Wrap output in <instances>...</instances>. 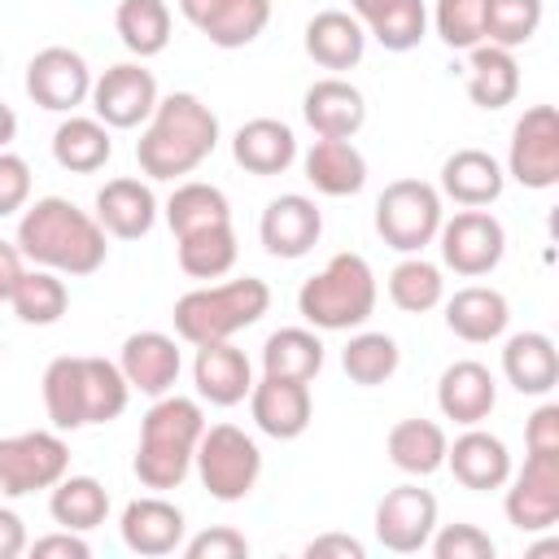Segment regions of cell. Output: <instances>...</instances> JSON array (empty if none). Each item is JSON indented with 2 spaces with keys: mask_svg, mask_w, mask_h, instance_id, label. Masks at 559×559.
Wrapping results in <instances>:
<instances>
[{
  "mask_svg": "<svg viewBox=\"0 0 559 559\" xmlns=\"http://www.w3.org/2000/svg\"><path fill=\"white\" fill-rule=\"evenodd\" d=\"M13 245L26 262L48 266L57 275H96L109 258L105 227L96 223V214L79 210L66 197H39L35 205H26Z\"/></svg>",
  "mask_w": 559,
  "mask_h": 559,
  "instance_id": "6da1fadb",
  "label": "cell"
},
{
  "mask_svg": "<svg viewBox=\"0 0 559 559\" xmlns=\"http://www.w3.org/2000/svg\"><path fill=\"white\" fill-rule=\"evenodd\" d=\"M214 148H218V114L192 92H170L157 96L148 127L135 140V162L148 179H179L192 175Z\"/></svg>",
  "mask_w": 559,
  "mask_h": 559,
  "instance_id": "7a4b0ae2",
  "label": "cell"
},
{
  "mask_svg": "<svg viewBox=\"0 0 559 559\" xmlns=\"http://www.w3.org/2000/svg\"><path fill=\"white\" fill-rule=\"evenodd\" d=\"M131 384L118 362L92 354H61L44 371V411L57 432L109 424L127 411Z\"/></svg>",
  "mask_w": 559,
  "mask_h": 559,
  "instance_id": "3957f363",
  "label": "cell"
},
{
  "mask_svg": "<svg viewBox=\"0 0 559 559\" xmlns=\"http://www.w3.org/2000/svg\"><path fill=\"white\" fill-rule=\"evenodd\" d=\"M201 432H205L201 402L179 397V393L153 397V406L140 419V441H135V459H131L135 480L153 493L179 489L192 472V454H197Z\"/></svg>",
  "mask_w": 559,
  "mask_h": 559,
  "instance_id": "277c9868",
  "label": "cell"
},
{
  "mask_svg": "<svg viewBox=\"0 0 559 559\" xmlns=\"http://www.w3.org/2000/svg\"><path fill=\"white\" fill-rule=\"evenodd\" d=\"M271 310V288L258 275H240L227 284H205L192 288L175 301V336L188 345H210V341H231L236 332L253 328Z\"/></svg>",
  "mask_w": 559,
  "mask_h": 559,
  "instance_id": "5b68a950",
  "label": "cell"
},
{
  "mask_svg": "<svg viewBox=\"0 0 559 559\" xmlns=\"http://www.w3.org/2000/svg\"><path fill=\"white\" fill-rule=\"evenodd\" d=\"M297 310L319 332L362 328L376 310V275L362 253H332L319 275H310L297 293Z\"/></svg>",
  "mask_w": 559,
  "mask_h": 559,
  "instance_id": "8992f818",
  "label": "cell"
},
{
  "mask_svg": "<svg viewBox=\"0 0 559 559\" xmlns=\"http://www.w3.org/2000/svg\"><path fill=\"white\" fill-rule=\"evenodd\" d=\"M192 467L201 476V485L210 489V498L218 502H245L262 476V450L258 441L236 428V424H214L201 432Z\"/></svg>",
  "mask_w": 559,
  "mask_h": 559,
  "instance_id": "52a82bcc",
  "label": "cell"
},
{
  "mask_svg": "<svg viewBox=\"0 0 559 559\" xmlns=\"http://www.w3.org/2000/svg\"><path fill=\"white\" fill-rule=\"evenodd\" d=\"M441 192L424 179H393L376 197V231L397 253H424L441 227Z\"/></svg>",
  "mask_w": 559,
  "mask_h": 559,
  "instance_id": "ba28073f",
  "label": "cell"
},
{
  "mask_svg": "<svg viewBox=\"0 0 559 559\" xmlns=\"http://www.w3.org/2000/svg\"><path fill=\"white\" fill-rule=\"evenodd\" d=\"M70 472V450L61 432H13L0 437V498H26L35 489H52Z\"/></svg>",
  "mask_w": 559,
  "mask_h": 559,
  "instance_id": "9c48e42d",
  "label": "cell"
},
{
  "mask_svg": "<svg viewBox=\"0 0 559 559\" xmlns=\"http://www.w3.org/2000/svg\"><path fill=\"white\" fill-rule=\"evenodd\" d=\"M437 245H441V262L454 271V275H467V280H480L489 275L502 253H507V231L502 223L489 214V210H459L454 218H441L437 227Z\"/></svg>",
  "mask_w": 559,
  "mask_h": 559,
  "instance_id": "30bf717a",
  "label": "cell"
},
{
  "mask_svg": "<svg viewBox=\"0 0 559 559\" xmlns=\"http://www.w3.org/2000/svg\"><path fill=\"white\" fill-rule=\"evenodd\" d=\"M507 175L533 192L559 183V114L555 105H533L511 127Z\"/></svg>",
  "mask_w": 559,
  "mask_h": 559,
  "instance_id": "8fae6325",
  "label": "cell"
},
{
  "mask_svg": "<svg viewBox=\"0 0 559 559\" xmlns=\"http://www.w3.org/2000/svg\"><path fill=\"white\" fill-rule=\"evenodd\" d=\"M507 520L520 533H542L559 520V450H528L524 467L507 476Z\"/></svg>",
  "mask_w": 559,
  "mask_h": 559,
  "instance_id": "7c38bea8",
  "label": "cell"
},
{
  "mask_svg": "<svg viewBox=\"0 0 559 559\" xmlns=\"http://www.w3.org/2000/svg\"><path fill=\"white\" fill-rule=\"evenodd\" d=\"M26 96L48 114H74L92 96V70L83 52L52 44L26 61Z\"/></svg>",
  "mask_w": 559,
  "mask_h": 559,
  "instance_id": "4fadbf2b",
  "label": "cell"
},
{
  "mask_svg": "<svg viewBox=\"0 0 559 559\" xmlns=\"http://www.w3.org/2000/svg\"><path fill=\"white\" fill-rule=\"evenodd\" d=\"M92 109L105 127L114 131H131L140 122H148L153 105H157V79L153 70H144L140 61H118L109 70H100L92 79Z\"/></svg>",
  "mask_w": 559,
  "mask_h": 559,
  "instance_id": "5bb4252c",
  "label": "cell"
},
{
  "mask_svg": "<svg viewBox=\"0 0 559 559\" xmlns=\"http://www.w3.org/2000/svg\"><path fill=\"white\" fill-rule=\"evenodd\" d=\"M437 528V498L419 485H397L376 502V542L393 555H415Z\"/></svg>",
  "mask_w": 559,
  "mask_h": 559,
  "instance_id": "9a60e30c",
  "label": "cell"
},
{
  "mask_svg": "<svg viewBox=\"0 0 559 559\" xmlns=\"http://www.w3.org/2000/svg\"><path fill=\"white\" fill-rule=\"evenodd\" d=\"M249 411H253V424L275 437V441H293L310 428V415H314V397H310V380H288V376H266L253 380L249 389Z\"/></svg>",
  "mask_w": 559,
  "mask_h": 559,
  "instance_id": "2e32d148",
  "label": "cell"
},
{
  "mask_svg": "<svg viewBox=\"0 0 559 559\" xmlns=\"http://www.w3.org/2000/svg\"><path fill=\"white\" fill-rule=\"evenodd\" d=\"M258 236H262V249L271 258H306L319 236H323V214L310 197L301 192H284L275 201H266L262 218H258Z\"/></svg>",
  "mask_w": 559,
  "mask_h": 559,
  "instance_id": "e0dca14e",
  "label": "cell"
},
{
  "mask_svg": "<svg viewBox=\"0 0 559 559\" xmlns=\"http://www.w3.org/2000/svg\"><path fill=\"white\" fill-rule=\"evenodd\" d=\"M179 13L214 48H245L266 31L271 0H179Z\"/></svg>",
  "mask_w": 559,
  "mask_h": 559,
  "instance_id": "ac0fdd59",
  "label": "cell"
},
{
  "mask_svg": "<svg viewBox=\"0 0 559 559\" xmlns=\"http://www.w3.org/2000/svg\"><path fill=\"white\" fill-rule=\"evenodd\" d=\"M118 528H122V546H127L131 555L157 559V555H175V550L183 546L188 520H183V511H179L175 502H166L162 493H144V498H131V502L122 507Z\"/></svg>",
  "mask_w": 559,
  "mask_h": 559,
  "instance_id": "d6986e66",
  "label": "cell"
},
{
  "mask_svg": "<svg viewBox=\"0 0 559 559\" xmlns=\"http://www.w3.org/2000/svg\"><path fill=\"white\" fill-rule=\"evenodd\" d=\"M118 367L127 376V384L144 397H162L175 389L179 371H183V358L175 349V336L166 332H131L122 341V354H118Z\"/></svg>",
  "mask_w": 559,
  "mask_h": 559,
  "instance_id": "ffe728a7",
  "label": "cell"
},
{
  "mask_svg": "<svg viewBox=\"0 0 559 559\" xmlns=\"http://www.w3.org/2000/svg\"><path fill=\"white\" fill-rule=\"evenodd\" d=\"M445 467L454 472V480L463 489L489 493V489H502L507 485V476H511V450H507L502 437H493L480 424H472L463 437H454V445H445Z\"/></svg>",
  "mask_w": 559,
  "mask_h": 559,
  "instance_id": "44dd1931",
  "label": "cell"
},
{
  "mask_svg": "<svg viewBox=\"0 0 559 559\" xmlns=\"http://www.w3.org/2000/svg\"><path fill=\"white\" fill-rule=\"evenodd\" d=\"M437 406H441L445 419H454L463 428L489 419V411L498 406V380H493V371L485 362H476V358L450 362L441 371V380H437Z\"/></svg>",
  "mask_w": 559,
  "mask_h": 559,
  "instance_id": "7402d4cb",
  "label": "cell"
},
{
  "mask_svg": "<svg viewBox=\"0 0 559 559\" xmlns=\"http://www.w3.org/2000/svg\"><path fill=\"white\" fill-rule=\"evenodd\" d=\"M301 114H306L314 135H323V140H354L358 127L367 122V100H362V92L354 83L332 74V79H319V83L306 87Z\"/></svg>",
  "mask_w": 559,
  "mask_h": 559,
  "instance_id": "603a6c76",
  "label": "cell"
},
{
  "mask_svg": "<svg viewBox=\"0 0 559 559\" xmlns=\"http://www.w3.org/2000/svg\"><path fill=\"white\" fill-rule=\"evenodd\" d=\"M96 223L105 227V236L118 240H140L153 231L157 223V197L144 179L118 175L96 192Z\"/></svg>",
  "mask_w": 559,
  "mask_h": 559,
  "instance_id": "cb8c5ba5",
  "label": "cell"
},
{
  "mask_svg": "<svg viewBox=\"0 0 559 559\" xmlns=\"http://www.w3.org/2000/svg\"><path fill=\"white\" fill-rule=\"evenodd\" d=\"M192 380L210 406H236L253 389V367H249L245 349H236L231 341H210V345H197Z\"/></svg>",
  "mask_w": 559,
  "mask_h": 559,
  "instance_id": "d4e9b609",
  "label": "cell"
},
{
  "mask_svg": "<svg viewBox=\"0 0 559 559\" xmlns=\"http://www.w3.org/2000/svg\"><path fill=\"white\" fill-rule=\"evenodd\" d=\"M502 188H507V170L485 148H454L441 162V192L463 210L493 205L502 197Z\"/></svg>",
  "mask_w": 559,
  "mask_h": 559,
  "instance_id": "484cf974",
  "label": "cell"
},
{
  "mask_svg": "<svg viewBox=\"0 0 559 559\" xmlns=\"http://www.w3.org/2000/svg\"><path fill=\"white\" fill-rule=\"evenodd\" d=\"M231 157L249 175H262V179L266 175H284L297 162V135L280 118H249L231 135Z\"/></svg>",
  "mask_w": 559,
  "mask_h": 559,
  "instance_id": "4316f807",
  "label": "cell"
},
{
  "mask_svg": "<svg viewBox=\"0 0 559 559\" xmlns=\"http://www.w3.org/2000/svg\"><path fill=\"white\" fill-rule=\"evenodd\" d=\"M507 323H511V306H507V297H502L498 288H489V284H467V288H459V293L445 301V328H450L459 341H467V345H489V341H498V336L507 332Z\"/></svg>",
  "mask_w": 559,
  "mask_h": 559,
  "instance_id": "83f0119b",
  "label": "cell"
},
{
  "mask_svg": "<svg viewBox=\"0 0 559 559\" xmlns=\"http://www.w3.org/2000/svg\"><path fill=\"white\" fill-rule=\"evenodd\" d=\"M502 376L515 393L546 397L559 384V349L546 332H515L502 345Z\"/></svg>",
  "mask_w": 559,
  "mask_h": 559,
  "instance_id": "f1b7e54d",
  "label": "cell"
},
{
  "mask_svg": "<svg viewBox=\"0 0 559 559\" xmlns=\"http://www.w3.org/2000/svg\"><path fill=\"white\" fill-rule=\"evenodd\" d=\"M349 9L362 22V31L389 52H411L428 35L424 0H349Z\"/></svg>",
  "mask_w": 559,
  "mask_h": 559,
  "instance_id": "f546056e",
  "label": "cell"
},
{
  "mask_svg": "<svg viewBox=\"0 0 559 559\" xmlns=\"http://www.w3.org/2000/svg\"><path fill=\"white\" fill-rule=\"evenodd\" d=\"M306 52L323 70H354L367 52V31L345 9H323L306 22Z\"/></svg>",
  "mask_w": 559,
  "mask_h": 559,
  "instance_id": "4dcf8cb0",
  "label": "cell"
},
{
  "mask_svg": "<svg viewBox=\"0 0 559 559\" xmlns=\"http://www.w3.org/2000/svg\"><path fill=\"white\" fill-rule=\"evenodd\" d=\"M306 179L323 197H354L367 183V157L354 148V140H314L306 148Z\"/></svg>",
  "mask_w": 559,
  "mask_h": 559,
  "instance_id": "1f68e13d",
  "label": "cell"
},
{
  "mask_svg": "<svg viewBox=\"0 0 559 559\" xmlns=\"http://www.w3.org/2000/svg\"><path fill=\"white\" fill-rule=\"evenodd\" d=\"M445 428L432 424V419H397L384 437V450H389V463L406 476H432L445 467Z\"/></svg>",
  "mask_w": 559,
  "mask_h": 559,
  "instance_id": "d6a6232c",
  "label": "cell"
},
{
  "mask_svg": "<svg viewBox=\"0 0 559 559\" xmlns=\"http://www.w3.org/2000/svg\"><path fill=\"white\" fill-rule=\"evenodd\" d=\"M472 61H467V96L472 105L480 109H502L520 96V61L511 48H498V44H476L467 48Z\"/></svg>",
  "mask_w": 559,
  "mask_h": 559,
  "instance_id": "836d02e7",
  "label": "cell"
},
{
  "mask_svg": "<svg viewBox=\"0 0 559 559\" xmlns=\"http://www.w3.org/2000/svg\"><path fill=\"white\" fill-rule=\"evenodd\" d=\"M114 153V140H109V127L100 118H79L70 114L57 131H52V157L61 170L70 175H92L109 162Z\"/></svg>",
  "mask_w": 559,
  "mask_h": 559,
  "instance_id": "e575fe53",
  "label": "cell"
},
{
  "mask_svg": "<svg viewBox=\"0 0 559 559\" xmlns=\"http://www.w3.org/2000/svg\"><path fill=\"white\" fill-rule=\"evenodd\" d=\"M48 515L61 524V528H74V533H92L105 524L109 515V489L96 480V476H61L52 485V498H48Z\"/></svg>",
  "mask_w": 559,
  "mask_h": 559,
  "instance_id": "d590c367",
  "label": "cell"
},
{
  "mask_svg": "<svg viewBox=\"0 0 559 559\" xmlns=\"http://www.w3.org/2000/svg\"><path fill=\"white\" fill-rule=\"evenodd\" d=\"M262 371L288 380H314L323 371V341L310 328H280L262 345Z\"/></svg>",
  "mask_w": 559,
  "mask_h": 559,
  "instance_id": "8d00e7d4",
  "label": "cell"
},
{
  "mask_svg": "<svg viewBox=\"0 0 559 559\" xmlns=\"http://www.w3.org/2000/svg\"><path fill=\"white\" fill-rule=\"evenodd\" d=\"M114 26H118V39L127 52H135L140 61L157 57L170 44V4L166 0H122L114 13Z\"/></svg>",
  "mask_w": 559,
  "mask_h": 559,
  "instance_id": "74e56055",
  "label": "cell"
},
{
  "mask_svg": "<svg viewBox=\"0 0 559 559\" xmlns=\"http://www.w3.org/2000/svg\"><path fill=\"white\" fill-rule=\"evenodd\" d=\"M175 249H179V266L183 275L192 280H218L236 266V231L231 223H218V227H201V231H188V236H175Z\"/></svg>",
  "mask_w": 559,
  "mask_h": 559,
  "instance_id": "f35d334b",
  "label": "cell"
},
{
  "mask_svg": "<svg viewBox=\"0 0 559 559\" xmlns=\"http://www.w3.org/2000/svg\"><path fill=\"white\" fill-rule=\"evenodd\" d=\"M9 306H13V314H17L22 323L48 328V323H57V319L70 310V288H66V280H61L57 271L35 266V271H22V280H17L13 297H9Z\"/></svg>",
  "mask_w": 559,
  "mask_h": 559,
  "instance_id": "ab89813d",
  "label": "cell"
},
{
  "mask_svg": "<svg viewBox=\"0 0 559 559\" xmlns=\"http://www.w3.org/2000/svg\"><path fill=\"white\" fill-rule=\"evenodd\" d=\"M166 223L175 236H188V231H201V227H218V223H231V205L223 197V188L214 183H201V179H188L170 192L166 201Z\"/></svg>",
  "mask_w": 559,
  "mask_h": 559,
  "instance_id": "60d3db41",
  "label": "cell"
},
{
  "mask_svg": "<svg viewBox=\"0 0 559 559\" xmlns=\"http://www.w3.org/2000/svg\"><path fill=\"white\" fill-rule=\"evenodd\" d=\"M445 297V280H441V266H432L428 258L419 253H406L393 271H389V301L406 314H424L432 306H441Z\"/></svg>",
  "mask_w": 559,
  "mask_h": 559,
  "instance_id": "b9f144b4",
  "label": "cell"
},
{
  "mask_svg": "<svg viewBox=\"0 0 559 559\" xmlns=\"http://www.w3.org/2000/svg\"><path fill=\"white\" fill-rule=\"evenodd\" d=\"M397 362H402V349H397V341H393L389 332H358V336H349V345L341 349L345 376H349L354 384H362V389L384 384V380L397 371Z\"/></svg>",
  "mask_w": 559,
  "mask_h": 559,
  "instance_id": "7bdbcfd3",
  "label": "cell"
},
{
  "mask_svg": "<svg viewBox=\"0 0 559 559\" xmlns=\"http://www.w3.org/2000/svg\"><path fill=\"white\" fill-rule=\"evenodd\" d=\"M542 0H489L485 4V44H498V48H520L537 35L542 26Z\"/></svg>",
  "mask_w": 559,
  "mask_h": 559,
  "instance_id": "ee69618b",
  "label": "cell"
},
{
  "mask_svg": "<svg viewBox=\"0 0 559 559\" xmlns=\"http://www.w3.org/2000/svg\"><path fill=\"white\" fill-rule=\"evenodd\" d=\"M485 4L489 0H437L432 26H437L441 44L459 48V52L485 44Z\"/></svg>",
  "mask_w": 559,
  "mask_h": 559,
  "instance_id": "f6af8a7d",
  "label": "cell"
},
{
  "mask_svg": "<svg viewBox=\"0 0 559 559\" xmlns=\"http://www.w3.org/2000/svg\"><path fill=\"white\" fill-rule=\"evenodd\" d=\"M428 546L437 559H493V550H498L493 537L476 524H441V528H432Z\"/></svg>",
  "mask_w": 559,
  "mask_h": 559,
  "instance_id": "bcb514c9",
  "label": "cell"
},
{
  "mask_svg": "<svg viewBox=\"0 0 559 559\" xmlns=\"http://www.w3.org/2000/svg\"><path fill=\"white\" fill-rule=\"evenodd\" d=\"M179 550H183L188 559H245V555H249V542H245V533L218 524V528H205V533L188 537Z\"/></svg>",
  "mask_w": 559,
  "mask_h": 559,
  "instance_id": "7dc6e473",
  "label": "cell"
},
{
  "mask_svg": "<svg viewBox=\"0 0 559 559\" xmlns=\"http://www.w3.org/2000/svg\"><path fill=\"white\" fill-rule=\"evenodd\" d=\"M26 201H31V166L26 157L0 148V218L26 210Z\"/></svg>",
  "mask_w": 559,
  "mask_h": 559,
  "instance_id": "c3c4849f",
  "label": "cell"
},
{
  "mask_svg": "<svg viewBox=\"0 0 559 559\" xmlns=\"http://www.w3.org/2000/svg\"><path fill=\"white\" fill-rule=\"evenodd\" d=\"M524 450H559V406L542 402L524 424Z\"/></svg>",
  "mask_w": 559,
  "mask_h": 559,
  "instance_id": "681fc988",
  "label": "cell"
},
{
  "mask_svg": "<svg viewBox=\"0 0 559 559\" xmlns=\"http://www.w3.org/2000/svg\"><path fill=\"white\" fill-rule=\"evenodd\" d=\"M26 550L35 555V559H44V555H66V559H87L92 555V546L83 542V533H74V528H61V533H48V537H35V542H26Z\"/></svg>",
  "mask_w": 559,
  "mask_h": 559,
  "instance_id": "f907efd6",
  "label": "cell"
},
{
  "mask_svg": "<svg viewBox=\"0 0 559 559\" xmlns=\"http://www.w3.org/2000/svg\"><path fill=\"white\" fill-rule=\"evenodd\" d=\"M328 555H336V559H362L367 546L358 537H349V533H323V537H314L306 546V559H328Z\"/></svg>",
  "mask_w": 559,
  "mask_h": 559,
  "instance_id": "816d5d0a",
  "label": "cell"
},
{
  "mask_svg": "<svg viewBox=\"0 0 559 559\" xmlns=\"http://www.w3.org/2000/svg\"><path fill=\"white\" fill-rule=\"evenodd\" d=\"M26 550V524L13 507H0V559H17Z\"/></svg>",
  "mask_w": 559,
  "mask_h": 559,
  "instance_id": "f5cc1de1",
  "label": "cell"
},
{
  "mask_svg": "<svg viewBox=\"0 0 559 559\" xmlns=\"http://www.w3.org/2000/svg\"><path fill=\"white\" fill-rule=\"evenodd\" d=\"M22 262H26L22 249L9 245V240H0V301L13 297V288H17V280H22V271H26Z\"/></svg>",
  "mask_w": 559,
  "mask_h": 559,
  "instance_id": "db71d44e",
  "label": "cell"
},
{
  "mask_svg": "<svg viewBox=\"0 0 559 559\" xmlns=\"http://www.w3.org/2000/svg\"><path fill=\"white\" fill-rule=\"evenodd\" d=\"M13 135H17V114L0 100V148H9V144H13Z\"/></svg>",
  "mask_w": 559,
  "mask_h": 559,
  "instance_id": "11a10c76",
  "label": "cell"
},
{
  "mask_svg": "<svg viewBox=\"0 0 559 559\" xmlns=\"http://www.w3.org/2000/svg\"><path fill=\"white\" fill-rule=\"evenodd\" d=\"M0 349H4V345H0Z\"/></svg>",
  "mask_w": 559,
  "mask_h": 559,
  "instance_id": "9f6ffc18",
  "label": "cell"
}]
</instances>
